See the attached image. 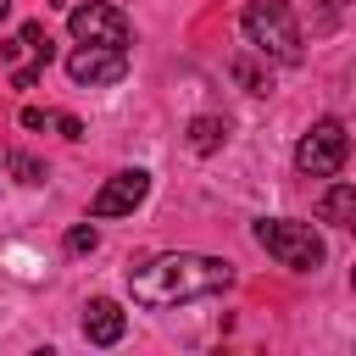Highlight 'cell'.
Masks as SVG:
<instances>
[{
	"label": "cell",
	"mask_w": 356,
	"mask_h": 356,
	"mask_svg": "<svg viewBox=\"0 0 356 356\" xmlns=\"http://www.w3.org/2000/svg\"><path fill=\"white\" fill-rule=\"evenodd\" d=\"M222 139H228V122H222V117H195V122H189V150H195V156L222 150Z\"/></svg>",
	"instance_id": "obj_11"
},
{
	"label": "cell",
	"mask_w": 356,
	"mask_h": 356,
	"mask_svg": "<svg viewBox=\"0 0 356 356\" xmlns=\"http://www.w3.org/2000/svg\"><path fill=\"white\" fill-rule=\"evenodd\" d=\"M67 78L83 83V89L122 83V78H128V50H117V44H78V50L67 56Z\"/></svg>",
	"instance_id": "obj_6"
},
{
	"label": "cell",
	"mask_w": 356,
	"mask_h": 356,
	"mask_svg": "<svg viewBox=\"0 0 356 356\" xmlns=\"http://www.w3.org/2000/svg\"><path fill=\"white\" fill-rule=\"evenodd\" d=\"M228 72H234V78H239L250 95H267V89H273V83H267V72H261L250 56H234V67H228Z\"/></svg>",
	"instance_id": "obj_13"
},
{
	"label": "cell",
	"mask_w": 356,
	"mask_h": 356,
	"mask_svg": "<svg viewBox=\"0 0 356 356\" xmlns=\"http://www.w3.org/2000/svg\"><path fill=\"white\" fill-rule=\"evenodd\" d=\"M350 284H356V267H350Z\"/></svg>",
	"instance_id": "obj_18"
},
{
	"label": "cell",
	"mask_w": 356,
	"mask_h": 356,
	"mask_svg": "<svg viewBox=\"0 0 356 356\" xmlns=\"http://www.w3.org/2000/svg\"><path fill=\"white\" fill-rule=\"evenodd\" d=\"M6 167H11V178H17V184H44V178H50V167H44L39 156H28V150H11V156H6Z\"/></svg>",
	"instance_id": "obj_12"
},
{
	"label": "cell",
	"mask_w": 356,
	"mask_h": 356,
	"mask_svg": "<svg viewBox=\"0 0 356 356\" xmlns=\"http://www.w3.org/2000/svg\"><path fill=\"white\" fill-rule=\"evenodd\" d=\"M122 328H128V312H122L117 300L95 295V300L83 306V339H89V345H117Z\"/></svg>",
	"instance_id": "obj_9"
},
{
	"label": "cell",
	"mask_w": 356,
	"mask_h": 356,
	"mask_svg": "<svg viewBox=\"0 0 356 356\" xmlns=\"http://www.w3.org/2000/svg\"><path fill=\"white\" fill-rule=\"evenodd\" d=\"M245 39L256 56L278 61V67H300L306 44H300V28H295V11L289 0H245V17H239Z\"/></svg>",
	"instance_id": "obj_2"
},
{
	"label": "cell",
	"mask_w": 356,
	"mask_h": 356,
	"mask_svg": "<svg viewBox=\"0 0 356 356\" xmlns=\"http://www.w3.org/2000/svg\"><path fill=\"white\" fill-rule=\"evenodd\" d=\"M228 284H234V261L195 256V250H167V256H150V261L128 267V295L139 306H184V300L222 295Z\"/></svg>",
	"instance_id": "obj_1"
},
{
	"label": "cell",
	"mask_w": 356,
	"mask_h": 356,
	"mask_svg": "<svg viewBox=\"0 0 356 356\" xmlns=\"http://www.w3.org/2000/svg\"><path fill=\"white\" fill-rule=\"evenodd\" d=\"M145 195H150V172H145V167H122V172H111V178L95 189L89 217H128L134 206H145Z\"/></svg>",
	"instance_id": "obj_8"
},
{
	"label": "cell",
	"mask_w": 356,
	"mask_h": 356,
	"mask_svg": "<svg viewBox=\"0 0 356 356\" xmlns=\"http://www.w3.org/2000/svg\"><path fill=\"white\" fill-rule=\"evenodd\" d=\"M256 245L278 261V267H295V273H317L328 261V245L312 222H295V217H261L256 222Z\"/></svg>",
	"instance_id": "obj_3"
},
{
	"label": "cell",
	"mask_w": 356,
	"mask_h": 356,
	"mask_svg": "<svg viewBox=\"0 0 356 356\" xmlns=\"http://www.w3.org/2000/svg\"><path fill=\"white\" fill-rule=\"evenodd\" d=\"M56 128H61V139H83V122H78V117H67V111L56 117Z\"/></svg>",
	"instance_id": "obj_15"
},
{
	"label": "cell",
	"mask_w": 356,
	"mask_h": 356,
	"mask_svg": "<svg viewBox=\"0 0 356 356\" xmlns=\"http://www.w3.org/2000/svg\"><path fill=\"white\" fill-rule=\"evenodd\" d=\"M317 217L334 222V228H356V189L350 184H328L323 200H317Z\"/></svg>",
	"instance_id": "obj_10"
},
{
	"label": "cell",
	"mask_w": 356,
	"mask_h": 356,
	"mask_svg": "<svg viewBox=\"0 0 356 356\" xmlns=\"http://www.w3.org/2000/svg\"><path fill=\"white\" fill-rule=\"evenodd\" d=\"M95 245H100V234H95V222H78V228L67 234V250H72V256H83V250H95Z\"/></svg>",
	"instance_id": "obj_14"
},
{
	"label": "cell",
	"mask_w": 356,
	"mask_h": 356,
	"mask_svg": "<svg viewBox=\"0 0 356 356\" xmlns=\"http://www.w3.org/2000/svg\"><path fill=\"white\" fill-rule=\"evenodd\" d=\"M50 122V111H39V106H22V128H44Z\"/></svg>",
	"instance_id": "obj_16"
},
{
	"label": "cell",
	"mask_w": 356,
	"mask_h": 356,
	"mask_svg": "<svg viewBox=\"0 0 356 356\" xmlns=\"http://www.w3.org/2000/svg\"><path fill=\"white\" fill-rule=\"evenodd\" d=\"M50 33H44V22H22L17 28V39L6 44V61H11V83L17 89H33L39 83V72L50 67Z\"/></svg>",
	"instance_id": "obj_7"
},
{
	"label": "cell",
	"mask_w": 356,
	"mask_h": 356,
	"mask_svg": "<svg viewBox=\"0 0 356 356\" xmlns=\"http://www.w3.org/2000/svg\"><path fill=\"white\" fill-rule=\"evenodd\" d=\"M345 156H350V134H345L339 117L312 122V128L300 134V145H295V167H300L306 178H334V172L345 167Z\"/></svg>",
	"instance_id": "obj_4"
},
{
	"label": "cell",
	"mask_w": 356,
	"mask_h": 356,
	"mask_svg": "<svg viewBox=\"0 0 356 356\" xmlns=\"http://www.w3.org/2000/svg\"><path fill=\"white\" fill-rule=\"evenodd\" d=\"M6 17H11V0H0V22H6Z\"/></svg>",
	"instance_id": "obj_17"
},
{
	"label": "cell",
	"mask_w": 356,
	"mask_h": 356,
	"mask_svg": "<svg viewBox=\"0 0 356 356\" xmlns=\"http://www.w3.org/2000/svg\"><path fill=\"white\" fill-rule=\"evenodd\" d=\"M67 33H72V44H117V50H128V17L117 6H106V0L72 6L67 11Z\"/></svg>",
	"instance_id": "obj_5"
}]
</instances>
